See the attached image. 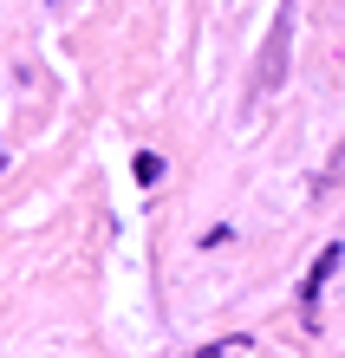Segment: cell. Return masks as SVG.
<instances>
[{
  "label": "cell",
  "instance_id": "1",
  "mask_svg": "<svg viewBox=\"0 0 345 358\" xmlns=\"http://www.w3.org/2000/svg\"><path fill=\"white\" fill-rule=\"evenodd\" d=\"M287 46H293V7H280V13H274V27H267L261 66H254V98L280 92V78H287Z\"/></svg>",
  "mask_w": 345,
  "mask_h": 358
}]
</instances>
